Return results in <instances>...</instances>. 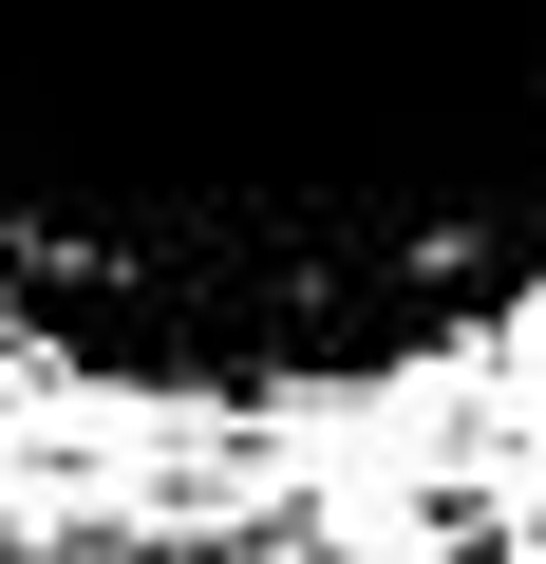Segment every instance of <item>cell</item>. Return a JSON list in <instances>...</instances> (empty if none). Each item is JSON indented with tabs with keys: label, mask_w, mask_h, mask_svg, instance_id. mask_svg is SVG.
I'll list each match as a JSON object with an SVG mask.
<instances>
[{
	"label": "cell",
	"mask_w": 546,
	"mask_h": 564,
	"mask_svg": "<svg viewBox=\"0 0 546 564\" xmlns=\"http://www.w3.org/2000/svg\"><path fill=\"white\" fill-rule=\"evenodd\" d=\"M546 282V0H0V339L283 414Z\"/></svg>",
	"instance_id": "1"
},
{
	"label": "cell",
	"mask_w": 546,
	"mask_h": 564,
	"mask_svg": "<svg viewBox=\"0 0 546 564\" xmlns=\"http://www.w3.org/2000/svg\"><path fill=\"white\" fill-rule=\"evenodd\" d=\"M340 564H490V545H471V527L433 508V527H377V545H340Z\"/></svg>",
	"instance_id": "2"
},
{
	"label": "cell",
	"mask_w": 546,
	"mask_h": 564,
	"mask_svg": "<svg viewBox=\"0 0 546 564\" xmlns=\"http://www.w3.org/2000/svg\"><path fill=\"white\" fill-rule=\"evenodd\" d=\"M508 358H527V377H546V282H527V302H508Z\"/></svg>",
	"instance_id": "3"
},
{
	"label": "cell",
	"mask_w": 546,
	"mask_h": 564,
	"mask_svg": "<svg viewBox=\"0 0 546 564\" xmlns=\"http://www.w3.org/2000/svg\"><path fill=\"white\" fill-rule=\"evenodd\" d=\"M226 564H321V545H302V527H264V545H226Z\"/></svg>",
	"instance_id": "4"
}]
</instances>
